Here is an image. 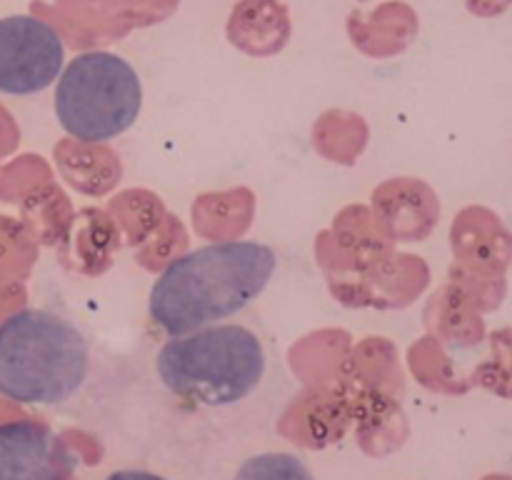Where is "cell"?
<instances>
[{
  "label": "cell",
  "mask_w": 512,
  "mask_h": 480,
  "mask_svg": "<svg viewBox=\"0 0 512 480\" xmlns=\"http://www.w3.org/2000/svg\"><path fill=\"white\" fill-rule=\"evenodd\" d=\"M278 255L260 240H220L180 255L153 280L150 320L168 338L228 320L265 293Z\"/></svg>",
  "instance_id": "obj_1"
},
{
  "label": "cell",
  "mask_w": 512,
  "mask_h": 480,
  "mask_svg": "<svg viewBox=\"0 0 512 480\" xmlns=\"http://www.w3.org/2000/svg\"><path fill=\"white\" fill-rule=\"evenodd\" d=\"M90 370V340L65 315L20 308L0 320V398L58 408L78 398Z\"/></svg>",
  "instance_id": "obj_2"
},
{
  "label": "cell",
  "mask_w": 512,
  "mask_h": 480,
  "mask_svg": "<svg viewBox=\"0 0 512 480\" xmlns=\"http://www.w3.org/2000/svg\"><path fill=\"white\" fill-rule=\"evenodd\" d=\"M268 373L258 333L240 323H215L173 335L155 355L160 385L180 403L228 410L255 395Z\"/></svg>",
  "instance_id": "obj_3"
},
{
  "label": "cell",
  "mask_w": 512,
  "mask_h": 480,
  "mask_svg": "<svg viewBox=\"0 0 512 480\" xmlns=\"http://www.w3.org/2000/svg\"><path fill=\"white\" fill-rule=\"evenodd\" d=\"M143 110V83L133 65L110 50L75 55L55 85V115L70 138L108 143L130 130Z\"/></svg>",
  "instance_id": "obj_4"
},
{
  "label": "cell",
  "mask_w": 512,
  "mask_h": 480,
  "mask_svg": "<svg viewBox=\"0 0 512 480\" xmlns=\"http://www.w3.org/2000/svg\"><path fill=\"white\" fill-rule=\"evenodd\" d=\"M65 68L58 30L35 15L0 18V93L25 98L43 93Z\"/></svg>",
  "instance_id": "obj_5"
},
{
  "label": "cell",
  "mask_w": 512,
  "mask_h": 480,
  "mask_svg": "<svg viewBox=\"0 0 512 480\" xmlns=\"http://www.w3.org/2000/svg\"><path fill=\"white\" fill-rule=\"evenodd\" d=\"M75 465L73 450L45 423H0V480H68Z\"/></svg>",
  "instance_id": "obj_6"
},
{
  "label": "cell",
  "mask_w": 512,
  "mask_h": 480,
  "mask_svg": "<svg viewBox=\"0 0 512 480\" xmlns=\"http://www.w3.org/2000/svg\"><path fill=\"white\" fill-rule=\"evenodd\" d=\"M230 480H315L313 470L290 450H260L235 468Z\"/></svg>",
  "instance_id": "obj_7"
},
{
  "label": "cell",
  "mask_w": 512,
  "mask_h": 480,
  "mask_svg": "<svg viewBox=\"0 0 512 480\" xmlns=\"http://www.w3.org/2000/svg\"><path fill=\"white\" fill-rule=\"evenodd\" d=\"M498 375H495V383H498L500 393L512 398V335H508L505 340H500L498 345Z\"/></svg>",
  "instance_id": "obj_8"
},
{
  "label": "cell",
  "mask_w": 512,
  "mask_h": 480,
  "mask_svg": "<svg viewBox=\"0 0 512 480\" xmlns=\"http://www.w3.org/2000/svg\"><path fill=\"white\" fill-rule=\"evenodd\" d=\"M103 480H170L165 475L153 473V470H145V468H120L113 470V473L105 475Z\"/></svg>",
  "instance_id": "obj_9"
}]
</instances>
